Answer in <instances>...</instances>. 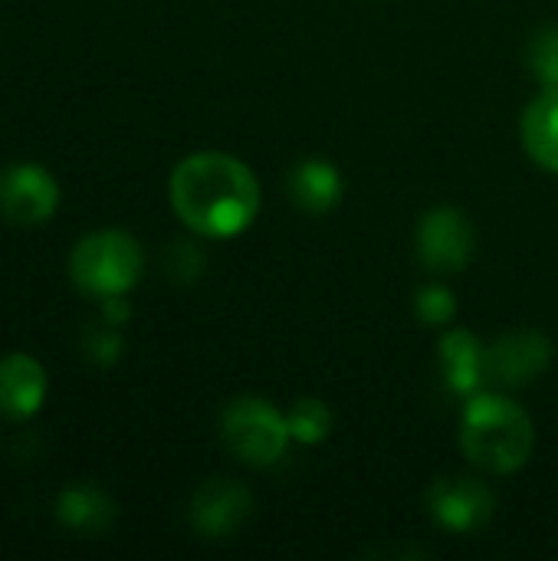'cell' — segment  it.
I'll use <instances>...</instances> for the list:
<instances>
[{
	"label": "cell",
	"instance_id": "6da1fadb",
	"mask_svg": "<svg viewBox=\"0 0 558 561\" xmlns=\"http://www.w3.org/2000/svg\"><path fill=\"white\" fill-rule=\"evenodd\" d=\"M174 217L204 240H230L253 227L263 194L253 168L227 151H194L168 178Z\"/></svg>",
	"mask_w": 558,
	"mask_h": 561
},
{
	"label": "cell",
	"instance_id": "7a4b0ae2",
	"mask_svg": "<svg viewBox=\"0 0 558 561\" xmlns=\"http://www.w3.org/2000/svg\"><path fill=\"white\" fill-rule=\"evenodd\" d=\"M460 450L490 477L520 473L536 450V424L523 404L483 388L464 401Z\"/></svg>",
	"mask_w": 558,
	"mask_h": 561
},
{
	"label": "cell",
	"instance_id": "3957f363",
	"mask_svg": "<svg viewBox=\"0 0 558 561\" xmlns=\"http://www.w3.org/2000/svg\"><path fill=\"white\" fill-rule=\"evenodd\" d=\"M66 270L72 286L92 299L128 296L145 273V253L128 230L105 227L76 240Z\"/></svg>",
	"mask_w": 558,
	"mask_h": 561
},
{
	"label": "cell",
	"instance_id": "277c9868",
	"mask_svg": "<svg viewBox=\"0 0 558 561\" xmlns=\"http://www.w3.org/2000/svg\"><path fill=\"white\" fill-rule=\"evenodd\" d=\"M286 414L266 398H234L220 411V444L247 467H273L289 447Z\"/></svg>",
	"mask_w": 558,
	"mask_h": 561
},
{
	"label": "cell",
	"instance_id": "5b68a950",
	"mask_svg": "<svg viewBox=\"0 0 558 561\" xmlns=\"http://www.w3.org/2000/svg\"><path fill=\"white\" fill-rule=\"evenodd\" d=\"M414 247L421 263L437 276H454L467 270L477 250V233L460 207H434L418 220Z\"/></svg>",
	"mask_w": 558,
	"mask_h": 561
},
{
	"label": "cell",
	"instance_id": "8992f818",
	"mask_svg": "<svg viewBox=\"0 0 558 561\" xmlns=\"http://www.w3.org/2000/svg\"><path fill=\"white\" fill-rule=\"evenodd\" d=\"M59 210V184L46 164L13 161L0 171V217L13 227L49 224Z\"/></svg>",
	"mask_w": 558,
	"mask_h": 561
},
{
	"label": "cell",
	"instance_id": "52a82bcc",
	"mask_svg": "<svg viewBox=\"0 0 558 561\" xmlns=\"http://www.w3.org/2000/svg\"><path fill=\"white\" fill-rule=\"evenodd\" d=\"M497 510V496L474 477H444L428 490V513L441 529L470 536L480 533Z\"/></svg>",
	"mask_w": 558,
	"mask_h": 561
},
{
	"label": "cell",
	"instance_id": "ba28073f",
	"mask_svg": "<svg viewBox=\"0 0 558 561\" xmlns=\"http://www.w3.org/2000/svg\"><path fill=\"white\" fill-rule=\"evenodd\" d=\"M553 365V342L523 329L487 345V388H526Z\"/></svg>",
	"mask_w": 558,
	"mask_h": 561
},
{
	"label": "cell",
	"instance_id": "9c48e42d",
	"mask_svg": "<svg viewBox=\"0 0 558 561\" xmlns=\"http://www.w3.org/2000/svg\"><path fill=\"white\" fill-rule=\"evenodd\" d=\"M253 513V496L237 480H207L187 503V523L201 539L234 536Z\"/></svg>",
	"mask_w": 558,
	"mask_h": 561
},
{
	"label": "cell",
	"instance_id": "30bf717a",
	"mask_svg": "<svg viewBox=\"0 0 558 561\" xmlns=\"http://www.w3.org/2000/svg\"><path fill=\"white\" fill-rule=\"evenodd\" d=\"M49 378L39 358L10 352L0 358V414L7 421H30L43 411Z\"/></svg>",
	"mask_w": 558,
	"mask_h": 561
},
{
	"label": "cell",
	"instance_id": "8fae6325",
	"mask_svg": "<svg viewBox=\"0 0 558 561\" xmlns=\"http://www.w3.org/2000/svg\"><path fill=\"white\" fill-rule=\"evenodd\" d=\"M437 362L444 385L464 401L487 388V345L470 329L447 325L437 342Z\"/></svg>",
	"mask_w": 558,
	"mask_h": 561
},
{
	"label": "cell",
	"instance_id": "7c38bea8",
	"mask_svg": "<svg viewBox=\"0 0 558 561\" xmlns=\"http://www.w3.org/2000/svg\"><path fill=\"white\" fill-rule=\"evenodd\" d=\"M53 513H56V523L76 536H105L112 526H115V500L95 486V483H72V486H62L56 503H53Z\"/></svg>",
	"mask_w": 558,
	"mask_h": 561
},
{
	"label": "cell",
	"instance_id": "4fadbf2b",
	"mask_svg": "<svg viewBox=\"0 0 558 561\" xmlns=\"http://www.w3.org/2000/svg\"><path fill=\"white\" fill-rule=\"evenodd\" d=\"M345 191L342 171L329 158H303L289 171V197L306 214H329Z\"/></svg>",
	"mask_w": 558,
	"mask_h": 561
},
{
	"label": "cell",
	"instance_id": "5bb4252c",
	"mask_svg": "<svg viewBox=\"0 0 558 561\" xmlns=\"http://www.w3.org/2000/svg\"><path fill=\"white\" fill-rule=\"evenodd\" d=\"M520 138L543 171L558 174V89H539V95L523 108Z\"/></svg>",
	"mask_w": 558,
	"mask_h": 561
},
{
	"label": "cell",
	"instance_id": "9a60e30c",
	"mask_svg": "<svg viewBox=\"0 0 558 561\" xmlns=\"http://www.w3.org/2000/svg\"><path fill=\"white\" fill-rule=\"evenodd\" d=\"M286 427H289V437L303 447H316L322 440H329L332 427H335V417H332V408L319 398H299L289 411H286Z\"/></svg>",
	"mask_w": 558,
	"mask_h": 561
},
{
	"label": "cell",
	"instance_id": "2e32d148",
	"mask_svg": "<svg viewBox=\"0 0 558 561\" xmlns=\"http://www.w3.org/2000/svg\"><path fill=\"white\" fill-rule=\"evenodd\" d=\"M526 66L543 89H558V26H543L526 49Z\"/></svg>",
	"mask_w": 558,
	"mask_h": 561
},
{
	"label": "cell",
	"instance_id": "e0dca14e",
	"mask_svg": "<svg viewBox=\"0 0 558 561\" xmlns=\"http://www.w3.org/2000/svg\"><path fill=\"white\" fill-rule=\"evenodd\" d=\"M414 316L424 325L447 329L454 322V316H457V296L447 286L431 283V286L418 289V296H414Z\"/></svg>",
	"mask_w": 558,
	"mask_h": 561
},
{
	"label": "cell",
	"instance_id": "ac0fdd59",
	"mask_svg": "<svg viewBox=\"0 0 558 561\" xmlns=\"http://www.w3.org/2000/svg\"><path fill=\"white\" fill-rule=\"evenodd\" d=\"M82 352H86V358H89L92 365H99V368L115 365V362L125 355L122 329H118V325H109V322L86 329V335H82Z\"/></svg>",
	"mask_w": 558,
	"mask_h": 561
},
{
	"label": "cell",
	"instance_id": "d6986e66",
	"mask_svg": "<svg viewBox=\"0 0 558 561\" xmlns=\"http://www.w3.org/2000/svg\"><path fill=\"white\" fill-rule=\"evenodd\" d=\"M168 270L178 283H191L197 273H204V253L194 243H174L168 253Z\"/></svg>",
	"mask_w": 558,
	"mask_h": 561
},
{
	"label": "cell",
	"instance_id": "ffe728a7",
	"mask_svg": "<svg viewBox=\"0 0 558 561\" xmlns=\"http://www.w3.org/2000/svg\"><path fill=\"white\" fill-rule=\"evenodd\" d=\"M99 302H102V322L122 329L132 319V306H128L125 296H109V299H99Z\"/></svg>",
	"mask_w": 558,
	"mask_h": 561
}]
</instances>
